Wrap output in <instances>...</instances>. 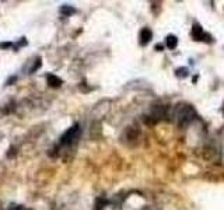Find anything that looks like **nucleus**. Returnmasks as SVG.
<instances>
[{
	"instance_id": "obj_1",
	"label": "nucleus",
	"mask_w": 224,
	"mask_h": 210,
	"mask_svg": "<svg viewBox=\"0 0 224 210\" xmlns=\"http://www.w3.org/2000/svg\"><path fill=\"white\" fill-rule=\"evenodd\" d=\"M196 118V112L189 104H178L174 109V120L179 128H187Z\"/></svg>"
},
{
	"instance_id": "obj_2",
	"label": "nucleus",
	"mask_w": 224,
	"mask_h": 210,
	"mask_svg": "<svg viewBox=\"0 0 224 210\" xmlns=\"http://www.w3.org/2000/svg\"><path fill=\"white\" fill-rule=\"evenodd\" d=\"M78 136H80V125L76 123V125L69 128L67 130L62 134V137H60V146L73 144V143H76V140L78 139Z\"/></svg>"
},
{
	"instance_id": "obj_3",
	"label": "nucleus",
	"mask_w": 224,
	"mask_h": 210,
	"mask_svg": "<svg viewBox=\"0 0 224 210\" xmlns=\"http://www.w3.org/2000/svg\"><path fill=\"white\" fill-rule=\"evenodd\" d=\"M167 115L168 108L165 105H153V108L150 109V118H153V120H161L167 118Z\"/></svg>"
},
{
	"instance_id": "obj_4",
	"label": "nucleus",
	"mask_w": 224,
	"mask_h": 210,
	"mask_svg": "<svg viewBox=\"0 0 224 210\" xmlns=\"http://www.w3.org/2000/svg\"><path fill=\"white\" fill-rule=\"evenodd\" d=\"M151 38H153V32H151L150 28H143V30L140 31V34H139V39H140V45H147L149 42L151 41Z\"/></svg>"
},
{
	"instance_id": "obj_5",
	"label": "nucleus",
	"mask_w": 224,
	"mask_h": 210,
	"mask_svg": "<svg viewBox=\"0 0 224 210\" xmlns=\"http://www.w3.org/2000/svg\"><path fill=\"white\" fill-rule=\"evenodd\" d=\"M192 37L195 41H205V31L202 30L199 24H195L192 27Z\"/></svg>"
},
{
	"instance_id": "obj_6",
	"label": "nucleus",
	"mask_w": 224,
	"mask_h": 210,
	"mask_svg": "<svg viewBox=\"0 0 224 210\" xmlns=\"http://www.w3.org/2000/svg\"><path fill=\"white\" fill-rule=\"evenodd\" d=\"M46 81H48V84L53 88L60 87V85L63 84V80L59 79L57 76H55V74H46Z\"/></svg>"
},
{
	"instance_id": "obj_7",
	"label": "nucleus",
	"mask_w": 224,
	"mask_h": 210,
	"mask_svg": "<svg viewBox=\"0 0 224 210\" xmlns=\"http://www.w3.org/2000/svg\"><path fill=\"white\" fill-rule=\"evenodd\" d=\"M125 136H126L127 142H135L139 137V130H136L135 128H127L125 132Z\"/></svg>"
},
{
	"instance_id": "obj_8",
	"label": "nucleus",
	"mask_w": 224,
	"mask_h": 210,
	"mask_svg": "<svg viewBox=\"0 0 224 210\" xmlns=\"http://www.w3.org/2000/svg\"><path fill=\"white\" fill-rule=\"evenodd\" d=\"M216 149L213 146H209V147L205 149V153H203V157L206 158L207 161H214V156H216Z\"/></svg>"
},
{
	"instance_id": "obj_9",
	"label": "nucleus",
	"mask_w": 224,
	"mask_h": 210,
	"mask_svg": "<svg viewBox=\"0 0 224 210\" xmlns=\"http://www.w3.org/2000/svg\"><path fill=\"white\" fill-rule=\"evenodd\" d=\"M165 44H167V46L170 49H175L178 46V38L175 35H168L167 39H165Z\"/></svg>"
},
{
	"instance_id": "obj_10",
	"label": "nucleus",
	"mask_w": 224,
	"mask_h": 210,
	"mask_svg": "<svg viewBox=\"0 0 224 210\" xmlns=\"http://www.w3.org/2000/svg\"><path fill=\"white\" fill-rule=\"evenodd\" d=\"M76 13V8L72 7V6H67V4H63L62 7H60V14H63V16H67L70 17L72 14Z\"/></svg>"
},
{
	"instance_id": "obj_11",
	"label": "nucleus",
	"mask_w": 224,
	"mask_h": 210,
	"mask_svg": "<svg viewBox=\"0 0 224 210\" xmlns=\"http://www.w3.org/2000/svg\"><path fill=\"white\" fill-rule=\"evenodd\" d=\"M41 65H42V59H41V57H37V59H35V63H34V65L31 66V69H30V73H34V71H37L38 69L41 67Z\"/></svg>"
},
{
	"instance_id": "obj_12",
	"label": "nucleus",
	"mask_w": 224,
	"mask_h": 210,
	"mask_svg": "<svg viewBox=\"0 0 224 210\" xmlns=\"http://www.w3.org/2000/svg\"><path fill=\"white\" fill-rule=\"evenodd\" d=\"M104 205H105V200H104L102 198L97 199V203H95V208H97V209H95V210H101V209H102V206H104Z\"/></svg>"
},
{
	"instance_id": "obj_13",
	"label": "nucleus",
	"mask_w": 224,
	"mask_h": 210,
	"mask_svg": "<svg viewBox=\"0 0 224 210\" xmlns=\"http://www.w3.org/2000/svg\"><path fill=\"white\" fill-rule=\"evenodd\" d=\"M17 154V151H16V147H10L7 150V158H11V157H14Z\"/></svg>"
},
{
	"instance_id": "obj_14",
	"label": "nucleus",
	"mask_w": 224,
	"mask_h": 210,
	"mask_svg": "<svg viewBox=\"0 0 224 210\" xmlns=\"http://www.w3.org/2000/svg\"><path fill=\"white\" fill-rule=\"evenodd\" d=\"M16 81H17V76L8 77V79H7V81H6V85H11V84H14Z\"/></svg>"
},
{
	"instance_id": "obj_15",
	"label": "nucleus",
	"mask_w": 224,
	"mask_h": 210,
	"mask_svg": "<svg viewBox=\"0 0 224 210\" xmlns=\"http://www.w3.org/2000/svg\"><path fill=\"white\" fill-rule=\"evenodd\" d=\"M220 158L224 161V137L222 140V144H220Z\"/></svg>"
},
{
	"instance_id": "obj_16",
	"label": "nucleus",
	"mask_w": 224,
	"mask_h": 210,
	"mask_svg": "<svg viewBox=\"0 0 224 210\" xmlns=\"http://www.w3.org/2000/svg\"><path fill=\"white\" fill-rule=\"evenodd\" d=\"M11 46H13L11 42H2V44H0V48H2V49H7V48H11Z\"/></svg>"
},
{
	"instance_id": "obj_17",
	"label": "nucleus",
	"mask_w": 224,
	"mask_h": 210,
	"mask_svg": "<svg viewBox=\"0 0 224 210\" xmlns=\"http://www.w3.org/2000/svg\"><path fill=\"white\" fill-rule=\"evenodd\" d=\"M27 45V41H25V38H21V41L18 42V46H25Z\"/></svg>"
},
{
	"instance_id": "obj_18",
	"label": "nucleus",
	"mask_w": 224,
	"mask_h": 210,
	"mask_svg": "<svg viewBox=\"0 0 224 210\" xmlns=\"http://www.w3.org/2000/svg\"><path fill=\"white\" fill-rule=\"evenodd\" d=\"M156 49H157V51H158V49L161 51V49H162V46H161V45H157V46H156Z\"/></svg>"
},
{
	"instance_id": "obj_19",
	"label": "nucleus",
	"mask_w": 224,
	"mask_h": 210,
	"mask_svg": "<svg viewBox=\"0 0 224 210\" xmlns=\"http://www.w3.org/2000/svg\"><path fill=\"white\" fill-rule=\"evenodd\" d=\"M0 168H2V165H0Z\"/></svg>"
}]
</instances>
